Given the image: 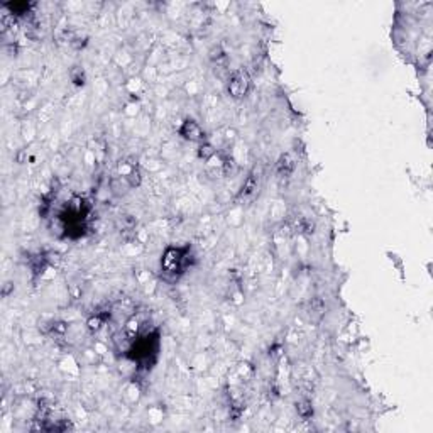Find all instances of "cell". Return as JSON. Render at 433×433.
Wrapping results in <instances>:
<instances>
[{
    "instance_id": "5b68a950",
    "label": "cell",
    "mask_w": 433,
    "mask_h": 433,
    "mask_svg": "<svg viewBox=\"0 0 433 433\" xmlns=\"http://www.w3.org/2000/svg\"><path fill=\"white\" fill-rule=\"evenodd\" d=\"M257 186H259V175L252 173V175L249 176L247 180H246V183H244V186H242V191H241V197H242V198H247V197H251L252 193L257 190Z\"/></svg>"
},
{
    "instance_id": "8992f818",
    "label": "cell",
    "mask_w": 433,
    "mask_h": 433,
    "mask_svg": "<svg viewBox=\"0 0 433 433\" xmlns=\"http://www.w3.org/2000/svg\"><path fill=\"white\" fill-rule=\"evenodd\" d=\"M296 412H298V415L301 416V418H310V416L313 415V408H312V403L310 401H307V399H303V401H299L298 404H296Z\"/></svg>"
},
{
    "instance_id": "277c9868",
    "label": "cell",
    "mask_w": 433,
    "mask_h": 433,
    "mask_svg": "<svg viewBox=\"0 0 433 433\" xmlns=\"http://www.w3.org/2000/svg\"><path fill=\"white\" fill-rule=\"evenodd\" d=\"M293 169H295V163H293L291 156L290 154H283V156L279 158V161H277V166H276L277 175H279L281 178H290Z\"/></svg>"
},
{
    "instance_id": "6da1fadb",
    "label": "cell",
    "mask_w": 433,
    "mask_h": 433,
    "mask_svg": "<svg viewBox=\"0 0 433 433\" xmlns=\"http://www.w3.org/2000/svg\"><path fill=\"white\" fill-rule=\"evenodd\" d=\"M188 266V249L169 247L161 259V269L166 274H181Z\"/></svg>"
},
{
    "instance_id": "52a82bcc",
    "label": "cell",
    "mask_w": 433,
    "mask_h": 433,
    "mask_svg": "<svg viewBox=\"0 0 433 433\" xmlns=\"http://www.w3.org/2000/svg\"><path fill=\"white\" fill-rule=\"evenodd\" d=\"M75 71H80V68L71 70V75H75ZM71 80H73L76 85H83V83H85V76H83V71H81L78 76H71Z\"/></svg>"
},
{
    "instance_id": "3957f363",
    "label": "cell",
    "mask_w": 433,
    "mask_h": 433,
    "mask_svg": "<svg viewBox=\"0 0 433 433\" xmlns=\"http://www.w3.org/2000/svg\"><path fill=\"white\" fill-rule=\"evenodd\" d=\"M180 134L185 139H188V141H193V142L202 141L203 139L202 127H200L197 122L191 120V119H186L185 122H183V125L180 127Z\"/></svg>"
},
{
    "instance_id": "7a4b0ae2",
    "label": "cell",
    "mask_w": 433,
    "mask_h": 433,
    "mask_svg": "<svg viewBox=\"0 0 433 433\" xmlns=\"http://www.w3.org/2000/svg\"><path fill=\"white\" fill-rule=\"evenodd\" d=\"M249 88H251V78L246 71H234L232 76L229 78V85H227V90H229L230 97L234 98H244L247 95Z\"/></svg>"
}]
</instances>
